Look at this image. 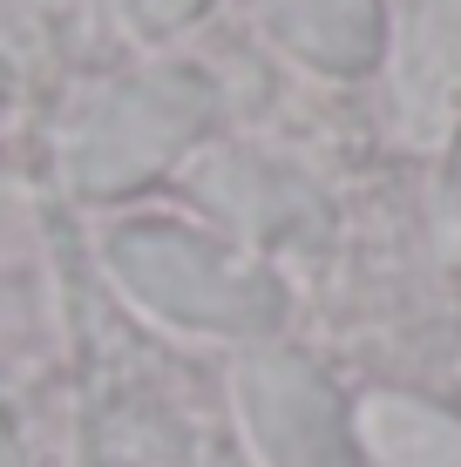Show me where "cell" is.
<instances>
[{"instance_id":"obj_1","label":"cell","mask_w":461,"mask_h":467,"mask_svg":"<svg viewBox=\"0 0 461 467\" xmlns=\"http://www.w3.org/2000/svg\"><path fill=\"white\" fill-rule=\"evenodd\" d=\"M387 109L401 142L441 150L461 116V0H401L387 35Z\"/></svg>"},{"instance_id":"obj_2","label":"cell","mask_w":461,"mask_h":467,"mask_svg":"<svg viewBox=\"0 0 461 467\" xmlns=\"http://www.w3.org/2000/svg\"><path fill=\"white\" fill-rule=\"evenodd\" d=\"M197 122H204V88L197 82H183V75L130 82L89 116L82 142H75V170H82V183H136Z\"/></svg>"},{"instance_id":"obj_3","label":"cell","mask_w":461,"mask_h":467,"mask_svg":"<svg viewBox=\"0 0 461 467\" xmlns=\"http://www.w3.org/2000/svg\"><path fill=\"white\" fill-rule=\"evenodd\" d=\"M122 271L150 292L163 312H183V318H211V326H237V318H258L265 305L251 285H237L217 257H204V244L190 237H170V231H130L116 244Z\"/></svg>"},{"instance_id":"obj_4","label":"cell","mask_w":461,"mask_h":467,"mask_svg":"<svg viewBox=\"0 0 461 467\" xmlns=\"http://www.w3.org/2000/svg\"><path fill=\"white\" fill-rule=\"evenodd\" d=\"M265 27L292 47V55L320 61V68H373L387 27H380V0H258Z\"/></svg>"},{"instance_id":"obj_5","label":"cell","mask_w":461,"mask_h":467,"mask_svg":"<svg viewBox=\"0 0 461 467\" xmlns=\"http://www.w3.org/2000/svg\"><path fill=\"white\" fill-rule=\"evenodd\" d=\"M251 420H258V441L278 467H340L326 393L312 386V373H299V366L278 359V366H258V373H251Z\"/></svg>"},{"instance_id":"obj_6","label":"cell","mask_w":461,"mask_h":467,"mask_svg":"<svg viewBox=\"0 0 461 467\" xmlns=\"http://www.w3.org/2000/svg\"><path fill=\"white\" fill-rule=\"evenodd\" d=\"M360 433H367L380 467H461V420L421 407V400H401V393L367 400Z\"/></svg>"},{"instance_id":"obj_7","label":"cell","mask_w":461,"mask_h":467,"mask_svg":"<svg viewBox=\"0 0 461 467\" xmlns=\"http://www.w3.org/2000/svg\"><path fill=\"white\" fill-rule=\"evenodd\" d=\"M130 7H136L150 27H170V21H183V14H197L204 0H130Z\"/></svg>"}]
</instances>
